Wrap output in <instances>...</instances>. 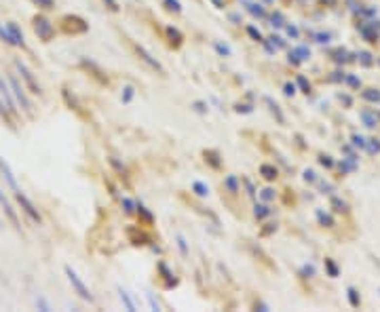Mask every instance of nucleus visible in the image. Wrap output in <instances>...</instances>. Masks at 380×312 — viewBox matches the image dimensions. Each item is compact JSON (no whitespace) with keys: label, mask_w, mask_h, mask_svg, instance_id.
Returning a JSON list of instances; mask_svg holds the SVG:
<instances>
[{"label":"nucleus","mask_w":380,"mask_h":312,"mask_svg":"<svg viewBox=\"0 0 380 312\" xmlns=\"http://www.w3.org/2000/svg\"><path fill=\"white\" fill-rule=\"evenodd\" d=\"M0 205H2L4 207V211H6V215H9V220L13 221V224H15L17 226V213H15V209H13L11 207V202L9 201H6V196L2 194V190H0Z\"/></svg>","instance_id":"6e6552de"},{"label":"nucleus","mask_w":380,"mask_h":312,"mask_svg":"<svg viewBox=\"0 0 380 312\" xmlns=\"http://www.w3.org/2000/svg\"><path fill=\"white\" fill-rule=\"evenodd\" d=\"M66 275H68V281L72 283V287L76 289V294H78L82 300H89V302H93V295H91V291L87 289V285L80 281V276L76 275V272L70 268V266H66Z\"/></svg>","instance_id":"f257e3e1"},{"label":"nucleus","mask_w":380,"mask_h":312,"mask_svg":"<svg viewBox=\"0 0 380 312\" xmlns=\"http://www.w3.org/2000/svg\"><path fill=\"white\" fill-rule=\"evenodd\" d=\"M36 32L40 34L42 38H49L51 32H53V25H51L47 19H36Z\"/></svg>","instance_id":"0eeeda50"},{"label":"nucleus","mask_w":380,"mask_h":312,"mask_svg":"<svg viewBox=\"0 0 380 312\" xmlns=\"http://www.w3.org/2000/svg\"><path fill=\"white\" fill-rule=\"evenodd\" d=\"M194 190H196V194H201V196H205V194H207V188L203 186V184H199V182L194 184Z\"/></svg>","instance_id":"9b49d317"},{"label":"nucleus","mask_w":380,"mask_h":312,"mask_svg":"<svg viewBox=\"0 0 380 312\" xmlns=\"http://www.w3.org/2000/svg\"><path fill=\"white\" fill-rule=\"evenodd\" d=\"M36 306H40L42 310H49V304H47V302H44V300H42V297H40V300H36Z\"/></svg>","instance_id":"f8f14e48"},{"label":"nucleus","mask_w":380,"mask_h":312,"mask_svg":"<svg viewBox=\"0 0 380 312\" xmlns=\"http://www.w3.org/2000/svg\"><path fill=\"white\" fill-rule=\"evenodd\" d=\"M15 196H17V202H19V205H21V209H23V213H28L30 218L36 221V224H40V213H38V209L34 207V202H32L23 192H15Z\"/></svg>","instance_id":"f03ea898"},{"label":"nucleus","mask_w":380,"mask_h":312,"mask_svg":"<svg viewBox=\"0 0 380 312\" xmlns=\"http://www.w3.org/2000/svg\"><path fill=\"white\" fill-rule=\"evenodd\" d=\"M34 2H40L44 9H49V6H51V0H34Z\"/></svg>","instance_id":"ddd939ff"},{"label":"nucleus","mask_w":380,"mask_h":312,"mask_svg":"<svg viewBox=\"0 0 380 312\" xmlns=\"http://www.w3.org/2000/svg\"><path fill=\"white\" fill-rule=\"evenodd\" d=\"M11 82V89H13V95H15V99H17V104H21L23 106V110L25 112H30V101H28V97H25V93H23V87H19V82L15 80V78H11L9 80Z\"/></svg>","instance_id":"7ed1b4c3"},{"label":"nucleus","mask_w":380,"mask_h":312,"mask_svg":"<svg viewBox=\"0 0 380 312\" xmlns=\"http://www.w3.org/2000/svg\"><path fill=\"white\" fill-rule=\"evenodd\" d=\"M118 294H120V300L125 302V306L129 308V310H135V306H133V302H131V297L127 295V291H123V289H118Z\"/></svg>","instance_id":"9d476101"},{"label":"nucleus","mask_w":380,"mask_h":312,"mask_svg":"<svg viewBox=\"0 0 380 312\" xmlns=\"http://www.w3.org/2000/svg\"><path fill=\"white\" fill-rule=\"evenodd\" d=\"M0 97L4 99V104H6V108H9V112H15V95H13V91H9V87H6L4 78H0Z\"/></svg>","instance_id":"20e7f679"},{"label":"nucleus","mask_w":380,"mask_h":312,"mask_svg":"<svg viewBox=\"0 0 380 312\" xmlns=\"http://www.w3.org/2000/svg\"><path fill=\"white\" fill-rule=\"evenodd\" d=\"M0 171H2V175H4V180H6V184L15 190V192H21L19 190V186H17V180H15V175H13V171H11V167L4 163V158H0Z\"/></svg>","instance_id":"39448f33"},{"label":"nucleus","mask_w":380,"mask_h":312,"mask_svg":"<svg viewBox=\"0 0 380 312\" xmlns=\"http://www.w3.org/2000/svg\"><path fill=\"white\" fill-rule=\"evenodd\" d=\"M6 30H9V34H11V38H13V42L15 44H23V34L19 32V28L15 23H9L6 25Z\"/></svg>","instance_id":"1a4fd4ad"},{"label":"nucleus","mask_w":380,"mask_h":312,"mask_svg":"<svg viewBox=\"0 0 380 312\" xmlns=\"http://www.w3.org/2000/svg\"><path fill=\"white\" fill-rule=\"evenodd\" d=\"M17 70H19V72H21V76H23V78H25V82H28V85H30V89H32V93H40V87H36V82H34V78H32V74H30V70L28 68H25L23 66V63L21 61H17Z\"/></svg>","instance_id":"423d86ee"}]
</instances>
